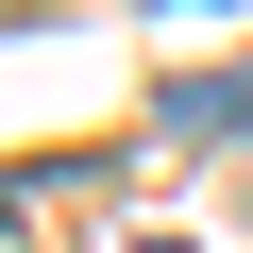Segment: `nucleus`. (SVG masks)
Instances as JSON below:
<instances>
[{"label":"nucleus","mask_w":253,"mask_h":253,"mask_svg":"<svg viewBox=\"0 0 253 253\" xmlns=\"http://www.w3.org/2000/svg\"><path fill=\"white\" fill-rule=\"evenodd\" d=\"M152 135H169V152H219V135H253V68H186V84L152 101Z\"/></svg>","instance_id":"nucleus-1"}]
</instances>
